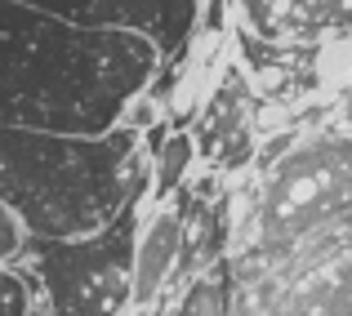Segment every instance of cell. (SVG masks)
<instances>
[{"label":"cell","instance_id":"cell-1","mask_svg":"<svg viewBox=\"0 0 352 316\" xmlns=\"http://www.w3.org/2000/svg\"><path fill=\"white\" fill-rule=\"evenodd\" d=\"M161 63L165 54L138 32L0 0V129L103 138L152 94Z\"/></svg>","mask_w":352,"mask_h":316},{"label":"cell","instance_id":"cell-2","mask_svg":"<svg viewBox=\"0 0 352 316\" xmlns=\"http://www.w3.org/2000/svg\"><path fill=\"white\" fill-rule=\"evenodd\" d=\"M147 192L152 161L125 125L103 138L0 129V205L32 240L94 236Z\"/></svg>","mask_w":352,"mask_h":316},{"label":"cell","instance_id":"cell-3","mask_svg":"<svg viewBox=\"0 0 352 316\" xmlns=\"http://www.w3.org/2000/svg\"><path fill=\"white\" fill-rule=\"evenodd\" d=\"M344 223H352V134L290 143L258 174L250 214L236 223V258L228 267L245 281L308 236Z\"/></svg>","mask_w":352,"mask_h":316},{"label":"cell","instance_id":"cell-4","mask_svg":"<svg viewBox=\"0 0 352 316\" xmlns=\"http://www.w3.org/2000/svg\"><path fill=\"white\" fill-rule=\"evenodd\" d=\"M143 223V201L125 205L94 236L76 240H32L18 258L36 303L50 316H125L129 276H134V240Z\"/></svg>","mask_w":352,"mask_h":316},{"label":"cell","instance_id":"cell-5","mask_svg":"<svg viewBox=\"0 0 352 316\" xmlns=\"http://www.w3.org/2000/svg\"><path fill=\"white\" fill-rule=\"evenodd\" d=\"M18 5L45 9V14L67 18V23H80V27L138 32L161 54H174L192 36L201 0H18Z\"/></svg>","mask_w":352,"mask_h":316},{"label":"cell","instance_id":"cell-6","mask_svg":"<svg viewBox=\"0 0 352 316\" xmlns=\"http://www.w3.org/2000/svg\"><path fill=\"white\" fill-rule=\"evenodd\" d=\"M245 27L267 45L308 49L352 36V0H236Z\"/></svg>","mask_w":352,"mask_h":316},{"label":"cell","instance_id":"cell-7","mask_svg":"<svg viewBox=\"0 0 352 316\" xmlns=\"http://www.w3.org/2000/svg\"><path fill=\"white\" fill-rule=\"evenodd\" d=\"M183 223H188V205L183 201H161L143 214L134 240V276H129V308L147 312L165 290L174 285L183 254Z\"/></svg>","mask_w":352,"mask_h":316},{"label":"cell","instance_id":"cell-8","mask_svg":"<svg viewBox=\"0 0 352 316\" xmlns=\"http://www.w3.org/2000/svg\"><path fill=\"white\" fill-rule=\"evenodd\" d=\"M236 299H232V267L219 263L214 272L188 281V290L174 303V316H232Z\"/></svg>","mask_w":352,"mask_h":316},{"label":"cell","instance_id":"cell-9","mask_svg":"<svg viewBox=\"0 0 352 316\" xmlns=\"http://www.w3.org/2000/svg\"><path fill=\"white\" fill-rule=\"evenodd\" d=\"M192 156H197V138H192V134H170L161 143V152H156V161H152V192H147L156 205L170 201L174 192L183 188Z\"/></svg>","mask_w":352,"mask_h":316},{"label":"cell","instance_id":"cell-10","mask_svg":"<svg viewBox=\"0 0 352 316\" xmlns=\"http://www.w3.org/2000/svg\"><path fill=\"white\" fill-rule=\"evenodd\" d=\"M36 294L18 267H0V316H32Z\"/></svg>","mask_w":352,"mask_h":316},{"label":"cell","instance_id":"cell-11","mask_svg":"<svg viewBox=\"0 0 352 316\" xmlns=\"http://www.w3.org/2000/svg\"><path fill=\"white\" fill-rule=\"evenodd\" d=\"M23 249H27V232H23V223H18L14 214L0 205V267H14L18 258H23Z\"/></svg>","mask_w":352,"mask_h":316},{"label":"cell","instance_id":"cell-12","mask_svg":"<svg viewBox=\"0 0 352 316\" xmlns=\"http://www.w3.org/2000/svg\"><path fill=\"white\" fill-rule=\"evenodd\" d=\"M32 316H50V312H45V308H41V303H36V308H32Z\"/></svg>","mask_w":352,"mask_h":316}]
</instances>
